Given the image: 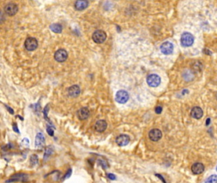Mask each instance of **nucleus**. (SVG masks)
I'll list each match as a JSON object with an SVG mask.
<instances>
[{"mask_svg":"<svg viewBox=\"0 0 217 183\" xmlns=\"http://www.w3.org/2000/svg\"><path fill=\"white\" fill-rule=\"evenodd\" d=\"M24 45L27 50L33 51L37 48L38 46V43L37 39H35L34 38L30 37L26 40Z\"/></svg>","mask_w":217,"mask_h":183,"instance_id":"4","label":"nucleus"},{"mask_svg":"<svg viewBox=\"0 0 217 183\" xmlns=\"http://www.w3.org/2000/svg\"><path fill=\"white\" fill-rule=\"evenodd\" d=\"M148 136L151 140H152L154 142H157L162 138V133L159 129H154L150 131Z\"/></svg>","mask_w":217,"mask_h":183,"instance_id":"11","label":"nucleus"},{"mask_svg":"<svg viewBox=\"0 0 217 183\" xmlns=\"http://www.w3.org/2000/svg\"><path fill=\"white\" fill-rule=\"evenodd\" d=\"M71 174H72V170L71 169V168H69V169L66 172V174L64 175V176L63 177V180L69 178V177L71 175Z\"/></svg>","mask_w":217,"mask_h":183,"instance_id":"23","label":"nucleus"},{"mask_svg":"<svg viewBox=\"0 0 217 183\" xmlns=\"http://www.w3.org/2000/svg\"><path fill=\"white\" fill-rule=\"evenodd\" d=\"M209 123H210V119L208 118L206 120V125H208Z\"/></svg>","mask_w":217,"mask_h":183,"instance_id":"30","label":"nucleus"},{"mask_svg":"<svg viewBox=\"0 0 217 183\" xmlns=\"http://www.w3.org/2000/svg\"><path fill=\"white\" fill-rule=\"evenodd\" d=\"M174 50L173 45L169 41H166L163 43L161 46V50L164 55H170L173 53Z\"/></svg>","mask_w":217,"mask_h":183,"instance_id":"10","label":"nucleus"},{"mask_svg":"<svg viewBox=\"0 0 217 183\" xmlns=\"http://www.w3.org/2000/svg\"><path fill=\"white\" fill-rule=\"evenodd\" d=\"M13 129L15 132H16L17 133H19V129L17 127V125L16 123L13 124Z\"/></svg>","mask_w":217,"mask_h":183,"instance_id":"29","label":"nucleus"},{"mask_svg":"<svg viewBox=\"0 0 217 183\" xmlns=\"http://www.w3.org/2000/svg\"><path fill=\"white\" fill-rule=\"evenodd\" d=\"M22 143H23V144L25 146H29V143H30V141H29V140L27 139H24L23 140V141H22Z\"/></svg>","mask_w":217,"mask_h":183,"instance_id":"28","label":"nucleus"},{"mask_svg":"<svg viewBox=\"0 0 217 183\" xmlns=\"http://www.w3.org/2000/svg\"><path fill=\"white\" fill-rule=\"evenodd\" d=\"M107 123L105 120L103 119H100L98 120L94 125V129L98 132H103L107 128Z\"/></svg>","mask_w":217,"mask_h":183,"instance_id":"15","label":"nucleus"},{"mask_svg":"<svg viewBox=\"0 0 217 183\" xmlns=\"http://www.w3.org/2000/svg\"><path fill=\"white\" fill-rule=\"evenodd\" d=\"M89 2L87 1H77L75 3V8L76 10L82 11L87 8Z\"/></svg>","mask_w":217,"mask_h":183,"instance_id":"18","label":"nucleus"},{"mask_svg":"<svg viewBox=\"0 0 217 183\" xmlns=\"http://www.w3.org/2000/svg\"><path fill=\"white\" fill-rule=\"evenodd\" d=\"M80 94V88L78 85H73L68 88V94L71 97H77Z\"/></svg>","mask_w":217,"mask_h":183,"instance_id":"17","label":"nucleus"},{"mask_svg":"<svg viewBox=\"0 0 217 183\" xmlns=\"http://www.w3.org/2000/svg\"><path fill=\"white\" fill-rule=\"evenodd\" d=\"M190 115L192 118L199 119H201L202 116H203V111H202V109L200 107H194L191 110Z\"/></svg>","mask_w":217,"mask_h":183,"instance_id":"16","label":"nucleus"},{"mask_svg":"<svg viewBox=\"0 0 217 183\" xmlns=\"http://www.w3.org/2000/svg\"><path fill=\"white\" fill-rule=\"evenodd\" d=\"M155 111L157 114H161L162 111V108L161 106H157L155 109Z\"/></svg>","mask_w":217,"mask_h":183,"instance_id":"26","label":"nucleus"},{"mask_svg":"<svg viewBox=\"0 0 217 183\" xmlns=\"http://www.w3.org/2000/svg\"><path fill=\"white\" fill-rule=\"evenodd\" d=\"M18 6L16 3H9L6 4V6L4 7V10L6 13V15L9 16H13L18 12Z\"/></svg>","mask_w":217,"mask_h":183,"instance_id":"7","label":"nucleus"},{"mask_svg":"<svg viewBox=\"0 0 217 183\" xmlns=\"http://www.w3.org/2000/svg\"><path fill=\"white\" fill-rule=\"evenodd\" d=\"M28 179H29V176L27 174L25 173H17L12 175V176L10 178V179L6 181V182L7 183L16 182H26L28 181Z\"/></svg>","mask_w":217,"mask_h":183,"instance_id":"1","label":"nucleus"},{"mask_svg":"<svg viewBox=\"0 0 217 183\" xmlns=\"http://www.w3.org/2000/svg\"><path fill=\"white\" fill-rule=\"evenodd\" d=\"M54 152V147L52 146H48L47 148L45 149V153H44V156H43V159H44L45 161L47 160L49 157L50 156H52L53 153Z\"/></svg>","mask_w":217,"mask_h":183,"instance_id":"19","label":"nucleus"},{"mask_svg":"<svg viewBox=\"0 0 217 183\" xmlns=\"http://www.w3.org/2000/svg\"><path fill=\"white\" fill-rule=\"evenodd\" d=\"M216 179H217L216 175L213 174L211 175V176H209L204 182L202 183H216Z\"/></svg>","mask_w":217,"mask_h":183,"instance_id":"22","label":"nucleus"},{"mask_svg":"<svg viewBox=\"0 0 217 183\" xmlns=\"http://www.w3.org/2000/svg\"><path fill=\"white\" fill-rule=\"evenodd\" d=\"M47 133H48V135L50 136H54V130L50 127V126H48V127L47 128Z\"/></svg>","mask_w":217,"mask_h":183,"instance_id":"25","label":"nucleus"},{"mask_svg":"<svg viewBox=\"0 0 217 183\" xmlns=\"http://www.w3.org/2000/svg\"><path fill=\"white\" fill-rule=\"evenodd\" d=\"M194 41L193 35L189 33H184L181 36V44L185 47H189L192 45Z\"/></svg>","mask_w":217,"mask_h":183,"instance_id":"2","label":"nucleus"},{"mask_svg":"<svg viewBox=\"0 0 217 183\" xmlns=\"http://www.w3.org/2000/svg\"><path fill=\"white\" fill-rule=\"evenodd\" d=\"M106 39V34L102 30H97L92 34V40L96 43L101 44L105 42Z\"/></svg>","mask_w":217,"mask_h":183,"instance_id":"3","label":"nucleus"},{"mask_svg":"<svg viewBox=\"0 0 217 183\" xmlns=\"http://www.w3.org/2000/svg\"><path fill=\"white\" fill-rule=\"evenodd\" d=\"M107 177L108 178H109L110 180H115L116 179V176L113 174H107Z\"/></svg>","mask_w":217,"mask_h":183,"instance_id":"27","label":"nucleus"},{"mask_svg":"<svg viewBox=\"0 0 217 183\" xmlns=\"http://www.w3.org/2000/svg\"><path fill=\"white\" fill-rule=\"evenodd\" d=\"M90 115V111L87 108H82L77 112L78 118L80 120H85L87 119Z\"/></svg>","mask_w":217,"mask_h":183,"instance_id":"14","label":"nucleus"},{"mask_svg":"<svg viewBox=\"0 0 217 183\" xmlns=\"http://www.w3.org/2000/svg\"><path fill=\"white\" fill-rule=\"evenodd\" d=\"M45 143V139L42 133H38L35 137V147L37 149H42Z\"/></svg>","mask_w":217,"mask_h":183,"instance_id":"9","label":"nucleus"},{"mask_svg":"<svg viewBox=\"0 0 217 183\" xmlns=\"http://www.w3.org/2000/svg\"><path fill=\"white\" fill-rule=\"evenodd\" d=\"M115 141H116V143L119 146H126L129 144L130 141V138L127 135L122 134L117 137Z\"/></svg>","mask_w":217,"mask_h":183,"instance_id":"12","label":"nucleus"},{"mask_svg":"<svg viewBox=\"0 0 217 183\" xmlns=\"http://www.w3.org/2000/svg\"><path fill=\"white\" fill-rule=\"evenodd\" d=\"M38 161H39L38 157V156L37 155V154H32V155L31 156V158H30L31 164L33 166L37 165L38 163Z\"/></svg>","mask_w":217,"mask_h":183,"instance_id":"21","label":"nucleus"},{"mask_svg":"<svg viewBox=\"0 0 217 183\" xmlns=\"http://www.w3.org/2000/svg\"><path fill=\"white\" fill-rule=\"evenodd\" d=\"M5 17L4 13L0 11V24H3L5 22Z\"/></svg>","mask_w":217,"mask_h":183,"instance_id":"24","label":"nucleus"},{"mask_svg":"<svg viewBox=\"0 0 217 183\" xmlns=\"http://www.w3.org/2000/svg\"><path fill=\"white\" fill-rule=\"evenodd\" d=\"M205 165L199 162L194 164L191 167V171L192 173L196 175H199L202 174L205 171Z\"/></svg>","mask_w":217,"mask_h":183,"instance_id":"13","label":"nucleus"},{"mask_svg":"<svg viewBox=\"0 0 217 183\" xmlns=\"http://www.w3.org/2000/svg\"><path fill=\"white\" fill-rule=\"evenodd\" d=\"M129 95L126 91L121 90L118 91L115 95V100L120 104H125L129 100Z\"/></svg>","mask_w":217,"mask_h":183,"instance_id":"6","label":"nucleus"},{"mask_svg":"<svg viewBox=\"0 0 217 183\" xmlns=\"http://www.w3.org/2000/svg\"><path fill=\"white\" fill-rule=\"evenodd\" d=\"M147 81L148 85L151 87H157L160 85L161 80L160 76L155 74H150L147 77Z\"/></svg>","mask_w":217,"mask_h":183,"instance_id":"5","label":"nucleus"},{"mask_svg":"<svg viewBox=\"0 0 217 183\" xmlns=\"http://www.w3.org/2000/svg\"><path fill=\"white\" fill-rule=\"evenodd\" d=\"M50 28L55 33H61L62 30V26L59 24H53L50 26Z\"/></svg>","mask_w":217,"mask_h":183,"instance_id":"20","label":"nucleus"},{"mask_svg":"<svg viewBox=\"0 0 217 183\" xmlns=\"http://www.w3.org/2000/svg\"><path fill=\"white\" fill-rule=\"evenodd\" d=\"M54 58L57 62H63L68 58V53L64 49H59L55 53Z\"/></svg>","mask_w":217,"mask_h":183,"instance_id":"8","label":"nucleus"}]
</instances>
